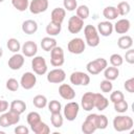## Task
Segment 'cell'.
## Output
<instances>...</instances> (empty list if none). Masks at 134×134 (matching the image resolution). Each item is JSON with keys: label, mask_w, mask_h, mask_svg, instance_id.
Returning <instances> with one entry per match:
<instances>
[{"label": "cell", "mask_w": 134, "mask_h": 134, "mask_svg": "<svg viewBox=\"0 0 134 134\" xmlns=\"http://www.w3.org/2000/svg\"><path fill=\"white\" fill-rule=\"evenodd\" d=\"M134 121L129 115H117L113 118V128L117 132L129 131L133 128Z\"/></svg>", "instance_id": "1"}, {"label": "cell", "mask_w": 134, "mask_h": 134, "mask_svg": "<svg viewBox=\"0 0 134 134\" xmlns=\"http://www.w3.org/2000/svg\"><path fill=\"white\" fill-rule=\"evenodd\" d=\"M84 35H85V39H86V44L90 47H96L99 44V35L98 31L96 29V27L94 25L88 24L84 27Z\"/></svg>", "instance_id": "2"}, {"label": "cell", "mask_w": 134, "mask_h": 134, "mask_svg": "<svg viewBox=\"0 0 134 134\" xmlns=\"http://www.w3.org/2000/svg\"><path fill=\"white\" fill-rule=\"evenodd\" d=\"M108 66V62L106 59L104 58H97L93 61H90L87 63L86 65V69H87V72L89 74H92V75H96L98 73H100L102 71H104V69Z\"/></svg>", "instance_id": "3"}, {"label": "cell", "mask_w": 134, "mask_h": 134, "mask_svg": "<svg viewBox=\"0 0 134 134\" xmlns=\"http://www.w3.org/2000/svg\"><path fill=\"white\" fill-rule=\"evenodd\" d=\"M20 121V114L14 111H5L0 115V127L7 128L10 126H15Z\"/></svg>", "instance_id": "4"}, {"label": "cell", "mask_w": 134, "mask_h": 134, "mask_svg": "<svg viewBox=\"0 0 134 134\" xmlns=\"http://www.w3.org/2000/svg\"><path fill=\"white\" fill-rule=\"evenodd\" d=\"M31 68L34 70L35 74L43 75L47 73V63L46 60L42 55H35L31 60Z\"/></svg>", "instance_id": "5"}, {"label": "cell", "mask_w": 134, "mask_h": 134, "mask_svg": "<svg viewBox=\"0 0 134 134\" xmlns=\"http://www.w3.org/2000/svg\"><path fill=\"white\" fill-rule=\"evenodd\" d=\"M67 49L70 53L81 54L86 49V42L82 38H73L68 42Z\"/></svg>", "instance_id": "6"}, {"label": "cell", "mask_w": 134, "mask_h": 134, "mask_svg": "<svg viewBox=\"0 0 134 134\" xmlns=\"http://www.w3.org/2000/svg\"><path fill=\"white\" fill-rule=\"evenodd\" d=\"M70 83L74 86H88L90 83V76L83 71H73L70 74Z\"/></svg>", "instance_id": "7"}, {"label": "cell", "mask_w": 134, "mask_h": 134, "mask_svg": "<svg viewBox=\"0 0 134 134\" xmlns=\"http://www.w3.org/2000/svg\"><path fill=\"white\" fill-rule=\"evenodd\" d=\"M79 111H80V105L76 102H69L65 105L63 109V116L67 120L73 121L77 117Z\"/></svg>", "instance_id": "8"}, {"label": "cell", "mask_w": 134, "mask_h": 134, "mask_svg": "<svg viewBox=\"0 0 134 134\" xmlns=\"http://www.w3.org/2000/svg\"><path fill=\"white\" fill-rule=\"evenodd\" d=\"M65 62L64 58V50L60 46H54L50 50V64L54 67H61L63 66Z\"/></svg>", "instance_id": "9"}, {"label": "cell", "mask_w": 134, "mask_h": 134, "mask_svg": "<svg viewBox=\"0 0 134 134\" xmlns=\"http://www.w3.org/2000/svg\"><path fill=\"white\" fill-rule=\"evenodd\" d=\"M46 79L50 84H62L66 79V72L62 68H54L47 72Z\"/></svg>", "instance_id": "10"}, {"label": "cell", "mask_w": 134, "mask_h": 134, "mask_svg": "<svg viewBox=\"0 0 134 134\" xmlns=\"http://www.w3.org/2000/svg\"><path fill=\"white\" fill-rule=\"evenodd\" d=\"M37 84V76L35 75L34 72L27 71L24 72L20 79V86L25 89V90H30L32 89Z\"/></svg>", "instance_id": "11"}, {"label": "cell", "mask_w": 134, "mask_h": 134, "mask_svg": "<svg viewBox=\"0 0 134 134\" xmlns=\"http://www.w3.org/2000/svg\"><path fill=\"white\" fill-rule=\"evenodd\" d=\"M49 5L48 0H31L29 2L28 9L34 15H39L41 13H44L47 10Z\"/></svg>", "instance_id": "12"}, {"label": "cell", "mask_w": 134, "mask_h": 134, "mask_svg": "<svg viewBox=\"0 0 134 134\" xmlns=\"http://www.w3.org/2000/svg\"><path fill=\"white\" fill-rule=\"evenodd\" d=\"M67 28H68V31L70 34H79L84 28V20L79 18L76 15L71 16L68 20Z\"/></svg>", "instance_id": "13"}, {"label": "cell", "mask_w": 134, "mask_h": 134, "mask_svg": "<svg viewBox=\"0 0 134 134\" xmlns=\"http://www.w3.org/2000/svg\"><path fill=\"white\" fill-rule=\"evenodd\" d=\"M21 51L24 57L34 58L38 52V45L36 44V42L31 40L26 41L21 45Z\"/></svg>", "instance_id": "14"}, {"label": "cell", "mask_w": 134, "mask_h": 134, "mask_svg": "<svg viewBox=\"0 0 134 134\" xmlns=\"http://www.w3.org/2000/svg\"><path fill=\"white\" fill-rule=\"evenodd\" d=\"M24 62H25V59H24V55L22 53H14L9 59H8V62H7V65L9 67V69L12 70H19L22 68V66L24 65Z\"/></svg>", "instance_id": "15"}, {"label": "cell", "mask_w": 134, "mask_h": 134, "mask_svg": "<svg viewBox=\"0 0 134 134\" xmlns=\"http://www.w3.org/2000/svg\"><path fill=\"white\" fill-rule=\"evenodd\" d=\"M59 94L66 100H72L75 97V91L69 84H61L59 87Z\"/></svg>", "instance_id": "16"}, {"label": "cell", "mask_w": 134, "mask_h": 134, "mask_svg": "<svg viewBox=\"0 0 134 134\" xmlns=\"http://www.w3.org/2000/svg\"><path fill=\"white\" fill-rule=\"evenodd\" d=\"M131 27V22L129 19L122 18L119 19L115 22V24H113V30H115L117 34L119 35H126Z\"/></svg>", "instance_id": "17"}, {"label": "cell", "mask_w": 134, "mask_h": 134, "mask_svg": "<svg viewBox=\"0 0 134 134\" xmlns=\"http://www.w3.org/2000/svg\"><path fill=\"white\" fill-rule=\"evenodd\" d=\"M81 106L85 111H91L94 108V92H86L81 98Z\"/></svg>", "instance_id": "18"}, {"label": "cell", "mask_w": 134, "mask_h": 134, "mask_svg": "<svg viewBox=\"0 0 134 134\" xmlns=\"http://www.w3.org/2000/svg\"><path fill=\"white\" fill-rule=\"evenodd\" d=\"M98 35L103 36V37H109L112 35L113 32V24L111 23V21H102L97 24L96 27Z\"/></svg>", "instance_id": "19"}, {"label": "cell", "mask_w": 134, "mask_h": 134, "mask_svg": "<svg viewBox=\"0 0 134 134\" xmlns=\"http://www.w3.org/2000/svg\"><path fill=\"white\" fill-rule=\"evenodd\" d=\"M109 106V99L102 93H94V108L98 111H104Z\"/></svg>", "instance_id": "20"}, {"label": "cell", "mask_w": 134, "mask_h": 134, "mask_svg": "<svg viewBox=\"0 0 134 134\" xmlns=\"http://www.w3.org/2000/svg\"><path fill=\"white\" fill-rule=\"evenodd\" d=\"M38 23L32 20V19H28V20H25L23 21L22 25H21V28H22V31L26 35H34L37 32L38 30Z\"/></svg>", "instance_id": "21"}, {"label": "cell", "mask_w": 134, "mask_h": 134, "mask_svg": "<svg viewBox=\"0 0 134 134\" xmlns=\"http://www.w3.org/2000/svg\"><path fill=\"white\" fill-rule=\"evenodd\" d=\"M50 17H51L52 22L62 24L63 21L65 20V17H66V10L64 7H55L52 9Z\"/></svg>", "instance_id": "22"}, {"label": "cell", "mask_w": 134, "mask_h": 134, "mask_svg": "<svg viewBox=\"0 0 134 134\" xmlns=\"http://www.w3.org/2000/svg\"><path fill=\"white\" fill-rule=\"evenodd\" d=\"M117 46L120 49H124V50H128V49L132 48V46H133V39H132V37L128 36V35H122L117 40Z\"/></svg>", "instance_id": "23"}, {"label": "cell", "mask_w": 134, "mask_h": 134, "mask_svg": "<svg viewBox=\"0 0 134 134\" xmlns=\"http://www.w3.org/2000/svg\"><path fill=\"white\" fill-rule=\"evenodd\" d=\"M119 75V69L118 67H114V66H107L104 69V76L106 80L109 81H115Z\"/></svg>", "instance_id": "24"}, {"label": "cell", "mask_w": 134, "mask_h": 134, "mask_svg": "<svg viewBox=\"0 0 134 134\" xmlns=\"http://www.w3.org/2000/svg\"><path fill=\"white\" fill-rule=\"evenodd\" d=\"M46 34L49 36V37H55L58 36L61 30H62V24H59V23H54L52 21H50L47 25H46Z\"/></svg>", "instance_id": "25"}, {"label": "cell", "mask_w": 134, "mask_h": 134, "mask_svg": "<svg viewBox=\"0 0 134 134\" xmlns=\"http://www.w3.org/2000/svg\"><path fill=\"white\" fill-rule=\"evenodd\" d=\"M9 110L21 115L26 110V104L21 99H15L9 104Z\"/></svg>", "instance_id": "26"}, {"label": "cell", "mask_w": 134, "mask_h": 134, "mask_svg": "<svg viewBox=\"0 0 134 134\" xmlns=\"http://www.w3.org/2000/svg\"><path fill=\"white\" fill-rule=\"evenodd\" d=\"M41 47L44 51H50L54 46H57V40L53 37H44L41 40Z\"/></svg>", "instance_id": "27"}, {"label": "cell", "mask_w": 134, "mask_h": 134, "mask_svg": "<svg viewBox=\"0 0 134 134\" xmlns=\"http://www.w3.org/2000/svg\"><path fill=\"white\" fill-rule=\"evenodd\" d=\"M103 16L108 20V21H112V20H115L119 15H118V12L116 9L115 6H106L103 10Z\"/></svg>", "instance_id": "28"}, {"label": "cell", "mask_w": 134, "mask_h": 134, "mask_svg": "<svg viewBox=\"0 0 134 134\" xmlns=\"http://www.w3.org/2000/svg\"><path fill=\"white\" fill-rule=\"evenodd\" d=\"M31 131L36 134H48L50 133V129L49 127L47 126V124H45L44 121H39L38 124H36L35 126H31L30 127Z\"/></svg>", "instance_id": "29"}, {"label": "cell", "mask_w": 134, "mask_h": 134, "mask_svg": "<svg viewBox=\"0 0 134 134\" xmlns=\"http://www.w3.org/2000/svg\"><path fill=\"white\" fill-rule=\"evenodd\" d=\"M96 127L95 125L93 124V121L89 118V117H86V119L84 120V122L82 124V132L85 133V134H92L96 131Z\"/></svg>", "instance_id": "30"}, {"label": "cell", "mask_w": 134, "mask_h": 134, "mask_svg": "<svg viewBox=\"0 0 134 134\" xmlns=\"http://www.w3.org/2000/svg\"><path fill=\"white\" fill-rule=\"evenodd\" d=\"M6 46H7L8 50L14 52V53H17V52H19L21 50V44H20L19 40L16 39V38L8 39L7 42H6Z\"/></svg>", "instance_id": "31"}, {"label": "cell", "mask_w": 134, "mask_h": 134, "mask_svg": "<svg viewBox=\"0 0 134 134\" xmlns=\"http://www.w3.org/2000/svg\"><path fill=\"white\" fill-rule=\"evenodd\" d=\"M47 103H48L47 97H46L45 95H42V94H38V95H36V96L32 98V104H34V106H35L36 108H38V109H43V108H45V107L47 106Z\"/></svg>", "instance_id": "32"}, {"label": "cell", "mask_w": 134, "mask_h": 134, "mask_svg": "<svg viewBox=\"0 0 134 134\" xmlns=\"http://www.w3.org/2000/svg\"><path fill=\"white\" fill-rule=\"evenodd\" d=\"M115 7H116V9H117V12H118V15H119V16H122V17L127 16V15L130 13V10H131V5H130V3L127 2V1H121V2H119V3L117 4V6H115Z\"/></svg>", "instance_id": "33"}, {"label": "cell", "mask_w": 134, "mask_h": 134, "mask_svg": "<svg viewBox=\"0 0 134 134\" xmlns=\"http://www.w3.org/2000/svg\"><path fill=\"white\" fill-rule=\"evenodd\" d=\"M50 121H51V125L59 129L63 126V122H64V116L61 114V112L59 113H51V116H50Z\"/></svg>", "instance_id": "34"}, {"label": "cell", "mask_w": 134, "mask_h": 134, "mask_svg": "<svg viewBox=\"0 0 134 134\" xmlns=\"http://www.w3.org/2000/svg\"><path fill=\"white\" fill-rule=\"evenodd\" d=\"M75 12H76V16H77L79 18H81L82 20H86V19L89 17V15H90L89 7H88L87 5H85V4L77 5Z\"/></svg>", "instance_id": "35"}, {"label": "cell", "mask_w": 134, "mask_h": 134, "mask_svg": "<svg viewBox=\"0 0 134 134\" xmlns=\"http://www.w3.org/2000/svg\"><path fill=\"white\" fill-rule=\"evenodd\" d=\"M12 5L19 12H25L29 6L28 0H12Z\"/></svg>", "instance_id": "36"}, {"label": "cell", "mask_w": 134, "mask_h": 134, "mask_svg": "<svg viewBox=\"0 0 134 134\" xmlns=\"http://www.w3.org/2000/svg\"><path fill=\"white\" fill-rule=\"evenodd\" d=\"M26 120H27V124L31 127V126H35L36 124H38L39 121H41V115L40 113L36 112V111H31L27 114L26 116Z\"/></svg>", "instance_id": "37"}, {"label": "cell", "mask_w": 134, "mask_h": 134, "mask_svg": "<svg viewBox=\"0 0 134 134\" xmlns=\"http://www.w3.org/2000/svg\"><path fill=\"white\" fill-rule=\"evenodd\" d=\"M96 129L97 130H104L108 126V118L104 114H97L96 116Z\"/></svg>", "instance_id": "38"}, {"label": "cell", "mask_w": 134, "mask_h": 134, "mask_svg": "<svg viewBox=\"0 0 134 134\" xmlns=\"http://www.w3.org/2000/svg\"><path fill=\"white\" fill-rule=\"evenodd\" d=\"M113 105H114V110H115L116 112L120 113V114L127 112L128 109H129V104H128L127 100H125V99L119 100V102H116V103H114Z\"/></svg>", "instance_id": "39"}, {"label": "cell", "mask_w": 134, "mask_h": 134, "mask_svg": "<svg viewBox=\"0 0 134 134\" xmlns=\"http://www.w3.org/2000/svg\"><path fill=\"white\" fill-rule=\"evenodd\" d=\"M47 107L50 113H59L62 110V105L57 99H52L49 103H47Z\"/></svg>", "instance_id": "40"}, {"label": "cell", "mask_w": 134, "mask_h": 134, "mask_svg": "<svg viewBox=\"0 0 134 134\" xmlns=\"http://www.w3.org/2000/svg\"><path fill=\"white\" fill-rule=\"evenodd\" d=\"M109 61H110L111 66L119 67V66H121L122 63H124V58H122L119 53H113V54H111Z\"/></svg>", "instance_id": "41"}, {"label": "cell", "mask_w": 134, "mask_h": 134, "mask_svg": "<svg viewBox=\"0 0 134 134\" xmlns=\"http://www.w3.org/2000/svg\"><path fill=\"white\" fill-rule=\"evenodd\" d=\"M5 87H6L7 90H9V91H12V92H15V91H17V90L19 89V87H20V83H19L16 79L10 77V79H8V80L6 81Z\"/></svg>", "instance_id": "42"}, {"label": "cell", "mask_w": 134, "mask_h": 134, "mask_svg": "<svg viewBox=\"0 0 134 134\" xmlns=\"http://www.w3.org/2000/svg\"><path fill=\"white\" fill-rule=\"evenodd\" d=\"M99 88H100V91L104 92V93H109L112 91L113 89V84L111 81L109 80H103L100 83H99Z\"/></svg>", "instance_id": "43"}, {"label": "cell", "mask_w": 134, "mask_h": 134, "mask_svg": "<svg viewBox=\"0 0 134 134\" xmlns=\"http://www.w3.org/2000/svg\"><path fill=\"white\" fill-rule=\"evenodd\" d=\"M63 6L67 12H73L77 7L76 0H63Z\"/></svg>", "instance_id": "44"}, {"label": "cell", "mask_w": 134, "mask_h": 134, "mask_svg": "<svg viewBox=\"0 0 134 134\" xmlns=\"http://www.w3.org/2000/svg\"><path fill=\"white\" fill-rule=\"evenodd\" d=\"M125 99V95L124 93L120 91V90H115V91H111V94H110V100L114 104L116 102H119V100H122Z\"/></svg>", "instance_id": "45"}, {"label": "cell", "mask_w": 134, "mask_h": 134, "mask_svg": "<svg viewBox=\"0 0 134 134\" xmlns=\"http://www.w3.org/2000/svg\"><path fill=\"white\" fill-rule=\"evenodd\" d=\"M124 88L129 93H134V77H130L124 83Z\"/></svg>", "instance_id": "46"}, {"label": "cell", "mask_w": 134, "mask_h": 134, "mask_svg": "<svg viewBox=\"0 0 134 134\" xmlns=\"http://www.w3.org/2000/svg\"><path fill=\"white\" fill-rule=\"evenodd\" d=\"M125 60H126V62L127 63H129V64H134V49H132V48H130V49H128L127 51H126V53H125Z\"/></svg>", "instance_id": "47"}, {"label": "cell", "mask_w": 134, "mask_h": 134, "mask_svg": "<svg viewBox=\"0 0 134 134\" xmlns=\"http://www.w3.org/2000/svg\"><path fill=\"white\" fill-rule=\"evenodd\" d=\"M14 132H15L16 134H28V133H29V130H28L27 127L21 125V126H17V127L15 128Z\"/></svg>", "instance_id": "48"}, {"label": "cell", "mask_w": 134, "mask_h": 134, "mask_svg": "<svg viewBox=\"0 0 134 134\" xmlns=\"http://www.w3.org/2000/svg\"><path fill=\"white\" fill-rule=\"evenodd\" d=\"M8 107H9V105H8V103L6 100L0 99V113H3L5 111H7L8 110Z\"/></svg>", "instance_id": "49"}, {"label": "cell", "mask_w": 134, "mask_h": 134, "mask_svg": "<svg viewBox=\"0 0 134 134\" xmlns=\"http://www.w3.org/2000/svg\"><path fill=\"white\" fill-rule=\"evenodd\" d=\"M3 55V49H2V47L0 46V58Z\"/></svg>", "instance_id": "50"}, {"label": "cell", "mask_w": 134, "mask_h": 134, "mask_svg": "<svg viewBox=\"0 0 134 134\" xmlns=\"http://www.w3.org/2000/svg\"><path fill=\"white\" fill-rule=\"evenodd\" d=\"M0 134H4V132L3 131H0Z\"/></svg>", "instance_id": "51"}, {"label": "cell", "mask_w": 134, "mask_h": 134, "mask_svg": "<svg viewBox=\"0 0 134 134\" xmlns=\"http://www.w3.org/2000/svg\"><path fill=\"white\" fill-rule=\"evenodd\" d=\"M3 1H4V0H0V3H2V2H3Z\"/></svg>", "instance_id": "52"}]
</instances>
